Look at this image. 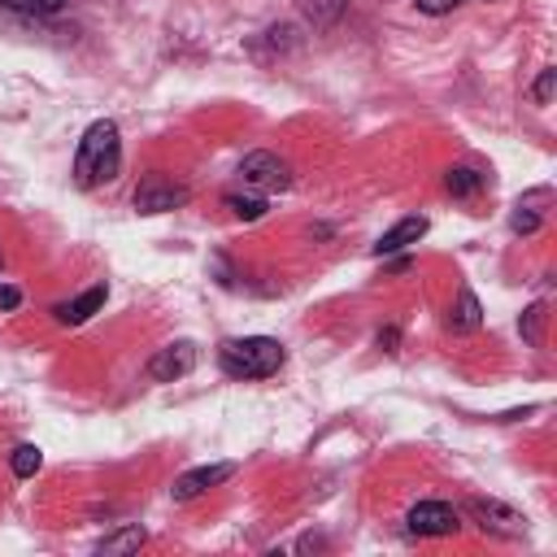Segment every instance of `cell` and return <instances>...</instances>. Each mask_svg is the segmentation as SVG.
Returning <instances> with one entry per match:
<instances>
[{
    "mask_svg": "<svg viewBox=\"0 0 557 557\" xmlns=\"http://www.w3.org/2000/svg\"><path fill=\"white\" fill-rule=\"evenodd\" d=\"M9 466H13V474H17V479H30V474H39L44 453H39L35 444H17V448H13V457H9Z\"/></svg>",
    "mask_w": 557,
    "mask_h": 557,
    "instance_id": "cell-17",
    "label": "cell"
},
{
    "mask_svg": "<svg viewBox=\"0 0 557 557\" xmlns=\"http://www.w3.org/2000/svg\"><path fill=\"white\" fill-rule=\"evenodd\" d=\"M283 344L270 335H244V339H226L218 348V366L226 379H270L283 366Z\"/></svg>",
    "mask_w": 557,
    "mask_h": 557,
    "instance_id": "cell-2",
    "label": "cell"
},
{
    "mask_svg": "<svg viewBox=\"0 0 557 557\" xmlns=\"http://www.w3.org/2000/svg\"><path fill=\"white\" fill-rule=\"evenodd\" d=\"M239 178L252 191H287L292 187V165L274 152H248L239 161Z\"/></svg>",
    "mask_w": 557,
    "mask_h": 557,
    "instance_id": "cell-5",
    "label": "cell"
},
{
    "mask_svg": "<svg viewBox=\"0 0 557 557\" xmlns=\"http://www.w3.org/2000/svg\"><path fill=\"white\" fill-rule=\"evenodd\" d=\"M117 170H122V139H117V122L96 117V122L83 131L78 148H74V183H78L83 191H91V187L113 183V178H117Z\"/></svg>",
    "mask_w": 557,
    "mask_h": 557,
    "instance_id": "cell-1",
    "label": "cell"
},
{
    "mask_svg": "<svg viewBox=\"0 0 557 557\" xmlns=\"http://www.w3.org/2000/svg\"><path fill=\"white\" fill-rule=\"evenodd\" d=\"M144 540H148V531H144V527H135V522H126V527H117L113 535H104V540L96 544V553H104V557H122V553L144 548Z\"/></svg>",
    "mask_w": 557,
    "mask_h": 557,
    "instance_id": "cell-11",
    "label": "cell"
},
{
    "mask_svg": "<svg viewBox=\"0 0 557 557\" xmlns=\"http://www.w3.org/2000/svg\"><path fill=\"white\" fill-rule=\"evenodd\" d=\"M540 322H544V305H531V309L518 318V331L527 335V344H540Z\"/></svg>",
    "mask_w": 557,
    "mask_h": 557,
    "instance_id": "cell-19",
    "label": "cell"
},
{
    "mask_svg": "<svg viewBox=\"0 0 557 557\" xmlns=\"http://www.w3.org/2000/svg\"><path fill=\"white\" fill-rule=\"evenodd\" d=\"M413 4H418L422 13H431V17H440V13H453L461 0H413Z\"/></svg>",
    "mask_w": 557,
    "mask_h": 557,
    "instance_id": "cell-21",
    "label": "cell"
},
{
    "mask_svg": "<svg viewBox=\"0 0 557 557\" xmlns=\"http://www.w3.org/2000/svg\"><path fill=\"white\" fill-rule=\"evenodd\" d=\"M540 200H544V191H535V196H527V200H518V209L509 213V231H513V235H531V231H535V226L544 222V213L535 209Z\"/></svg>",
    "mask_w": 557,
    "mask_h": 557,
    "instance_id": "cell-15",
    "label": "cell"
},
{
    "mask_svg": "<svg viewBox=\"0 0 557 557\" xmlns=\"http://www.w3.org/2000/svg\"><path fill=\"white\" fill-rule=\"evenodd\" d=\"M231 474H235V461H213V466H196V470H187V474H178V479H174L170 496H174V500H191V496H200V492H209V487L226 483Z\"/></svg>",
    "mask_w": 557,
    "mask_h": 557,
    "instance_id": "cell-8",
    "label": "cell"
},
{
    "mask_svg": "<svg viewBox=\"0 0 557 557\" xmlns=\"http://www.w3.org/2000/svg\"><path fill=\"white\" fill-rule=\"evenodd\" d=\"M426 235V218L422 213H409V218H400L396 226H387L383 235H379V244H374V257H387V252H400V248H409V244H418Z\"/></svg>",
    "mask_w": 557,
    "mask_h": 557,
    "instance_id": "cell-9",
    "label": "cell"
},
{
    "mask_svg": "<svg viewBox=\"0 0 557 557\" xmlns=\"http://www.w3.org/2000/svg\"><path fill=\"white\" fill-rule=\"evenodd\" d=\"M104 300H109V287H104V283H96V287H87L83 296L52 305V318H57V322H65V326H78V322H87Z\"/></svg>",
    "mask_w": 557,
    "mask_h": 557,
    "instance_id": "cell-10",
    "label": "cell"
},
{
    "mask_svg": "<svg viewBox=\"0 0 557 557\" xmlns=\"http://www.w3.org/2000/svg\"><path fill=\"white\" fill-rule=\"evenodd\" d=\"M70 0H0V9L9 13H26V17H48V13H61Z\"/></svg>",
    "mask_w": 557,
    "mask_h": 557,
    "instance_id": "cell-18",
    "label": "cell"
},
{
    "mask_svg": "<svg viewBox=\"0 0 557 557\" xmlns=\"http://www.w3.org/2000/svg\"><path fill=\"white\" fill-rule=\"evenodd\" d=\"M483 322V309H479V296L470 287L457 292V305L448 309V331H474Z\"/></svg>",
    "mask_w": 557,
    "mask_h": 557,
    "instance_id": "cell-12",
    "label": "cell"
},
{
    "mask_svg": "<svg viewBox=\"0 0 557 557\" xmlns=\"http://www.w3.org/2000/svg\"><path fill=\"white\" fill-rule=\"evenodd\" d=\"M226 209H231L235 218H244V222H257V218H261L270 205H265V196H261V191H248V196L231 191V196H226Z\"/></svg>",
    "mask_w": 557,
    "mask_h": 557,
    "instance_id": "cell-16",
    "label": "cell"
},
{
    "mask_svg": "<svg viewBox=\"0 0 557 557\" xmlns=\"http://www.w3.org/2000/svg\"><path fill=\"white\" fill-rule=\"evenodd\" d=\"M344 9H348V0H300V13H305V22H309L313 30L335 26Z\"/></svg>",
    "mask_w": 557,
    "mask_h": 557,
    "instance_id": "cell-14",
    "label": "cell"
},
{
    "mask_svg": "<svg viewBox=\"0 0 557 557\" xmlns=\"http://www.w3.org/2000/svg\"><path fill=\"white\" fill-rule=\"evenodd\" d=\"M466 513L474 518V527L479 531H487V535H500V540H522L527 535V518L518 513V509H509L505 500H483V496H474V500H466Z\"/></svg>",
    "mask_w": 557,
    "mask_h": 557,
    "instance_id": "cell-3",
    "label": "cell"
},
{
    "mask_svg": "<svg viewBox=\"0 0 557 557\" xmlns=\"http://www.w3.org/2000/svg\"><path fill=\"white\" fill-rule=\"evenodd\" d=\"M196 357H200V352H196V344H191V339H174V344L157 348V357L148 361V379H157V383H174V379L191 374Z\"/></svg>",
    "mask_w": 557,
    "mask_h": 557,
    "instance_id": "cell-7",
    "label": "cell"
},
{
    "mask_svg": "<svg viewBox=\"0 0 557 557\" xmlns=\"http://www.w3.org/2000/svg\"><path fill=\"white\" fill-rule=\"evenodd\" d=\"M187 200H191V191H187L183 183L165 178V174H148V178L135 187V209H139V213H170V209H178V205H187Z\"/></svg>",
    "mask_w": 557,
    "mask_h": 557,
    "instance_id": "cell-6",
    "label": "cell"
},
{
    "mask_svg": "<svg viewBox=\"0 0 557 557\" xmlns=\"http://www.w3.org/2000/svg\"><path fill=\"white\" fill-rule=\"evenodd\" d=\"M405 527H409V535L440 540V535H457L461 513H457V505H448V500H418V505L405 513Z\"/></svg>",
    "mask_w": 557,
    "mask_h": 557,
    "instance_id": "cell-4",
    "label": "cell"
},
{
    "mask_svg": "<svg viewBox=\"0 0 557 557\" xmlns=\"http://www.w3.org/2000/svg\"><path fill=\"white\" fill-rule=\"evenodd\" d=\"M22 305V292L17 287H9V283H0V309L9 313V309H17Z\"/></svg>",
    "mask_w": 557,
    "mask_h": 557,
    "instance_id": "cell-22",
    "label": "cell"
},
{
    "mask_svg": "<svg viewBox=\"0 0 557 557\" xmlns=\"http://www.w3.org/2000/svg\"><path fill=\"white\" fill-rule=\"evenodd\" d=\"M444 187H448L453 196H479V191L487 187V174L474 170V165H453V170L444 174Z\"/></svg>",
    "mask_w": 557,
    "mask_h": 557,
    "instance_id": "cell-13",
    "label": "cell"
},
{
    "mask_svg": "<svg viewBox=\"0 0 557 557\" xmlns=\"http://www.w3.org/2000/svg\"><path fill=\"white\" fill-rule=\"evenodd\" d=\"M553 83H557V70H544V74L535 78V87H531V100H535V104H548V96H553Z\"/></svg>",
    "mask_w": 557,
    "mask_h": 557,
    "instance_id": "cell-20",
    "label": "cell"
}]
</instances>
